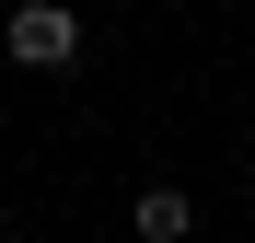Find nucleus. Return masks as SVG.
Returning <instances> with one entry per match:
<instances>
[{
    "instance_id": "1",
    "label": "nucleus",
    "mask_w": 255,
    "mask_h": 243,
    "mask_svg": "<svg viewBox=\"0 0 255 243\" xmlns=\"http://www.w3.org/2000/svg\"><path fill=\"white\" fill-rule=\"evenodd\" d=\"M12 58L23 70H70L81 58V23L58 12V0H23V12H12Z\"/></svg>"
},
{
    "instance_id": "2",
    "label": "nucleus",
    "mask_w": 255,
    "mask_h": 243,
    "mask_svg": "<svg viewBox=\"0 0 255 243\" xmlns=\"http://www.w3.org/2000/svg\"><path fill=\"white\" fill-rule=\"evenodd\" d=\"M128 220H139V243H186V232H197V197H186V185H139Z\"/></svg>"
},
{
    "instance_id": "3",
    "label": "nucleus",
    "mask_w": 255,
    "mask_h": 243,
    "mask_svg": "<svg viewBox=\"0 0 255 243\" xmlns=\"http://www.w3.org/2000/svg\"><path fill=\"white\" fill-rule=\"evenodd\" d=\"M0 243H23V232H0Z\"/></svg>"
}]
</instances>
